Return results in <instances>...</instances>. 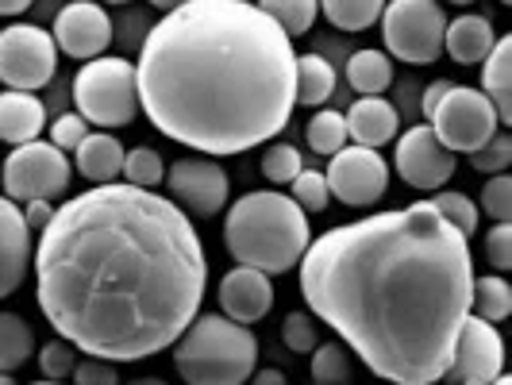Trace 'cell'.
I'll return each mask as SVG.
<instances>
[{"label": "cell", "instance_id": "cell-1", "mask_svg": "<svg viewBox=\"0 0 512 385\" xmlns=\"http://www.w3.org/2000/svg\"><path fill=\"white\" fill-rule=\"evenodd\" d=\"M35 301L58 339L104 362L174 347L201 316L208 255L193 220L162 193L93 185L54 208L35 243Z\"/></svg>", "mask_w": 512, "mask_h": 385}, {"label": "cell", "instance_id": "cell-2", "mask_svg": "<svg viewBox=\"0 0 512 385\" xmlns=\"http://www.w3.org/2000/svg\"><path fill=\"white\" fill-rule=\"evenodd\" d=\"M301 297L382 382H443L470 316L474 255L432 201L374 212L316 235Z\"/></svg>", "mask_w": 512, "mask_h": 385}, {"label": "cell", "instance_id": "cell-3", "mask_svg": "<svg viewBox=\"0 0 512 385\" xmlns=\"http://www.w3.org/2000/svg\"><path fill=\"white\" fill-rule=\"evenodd\" d=\"M139 108L201 158L282 135L297 104V51L258 4L185 0L151 24L135 62Z\"/></svg>", "mask_w": 512, "mask_h": 385}, {"label": "cell", "instance_id": "cell-4", "mask_svg": "<svg viewBox=\"0 0 512 385\" xmlns=\"http://www.w3.org/2000/svg\"><path fill=\"white\" fill-rule=\"evenodd\" d=\"M312 228L308 216L278 189L243 193L224 216V247L239 266H251L258 274L274 278L301 266Z\"/></svg>", "mask_w": 512, "mask_h": 385}, {"label": "cell", "instance_id": "cell-5", "mask_svg": "<svg viewBox=\"0 0 512 385\" xmlns=\"http://www.w3.org/2000/svg\"><path fill=\"white\" fill-rule=\"evenodd\" d=\"M174 366L185 385H243L258 366V339L228 316L205 312L174 343Z\"/></svg>", "mask_w": 512, "mask_h": 385}, {"label": "cell", "instance_id": "cell-6", "mask_svg": "<svg viewBox=\"0 0 512 385\" xmlns=\"http://www.w3.org/2000/svg\"><path fill=\"white\" fill-rule=\"evenodd\" d=\"M74 85V104L77 116L97 131L128 128L139 116V85H135V62L120 58V54H101L93 62H85Z\"/></svg>", "mask_w": 512, "mask_h": 385}, {"label": "cell", "instance_id": "cell-7", "mask_svg": "<svg viewBox=\"0 0 512 385\" xmlns=\"http://www.w3.org/2000/svg\"><path fill=\"white\" fill-rule=\"evenodd\" d=\"M0 181H4V197L12 205H31V201H51L54 205L70 193L74 166L47 139H35L24 147H12V154L4 158Z\"/></svg>", "mask_w": 512, "mask_h": 385}, {"label": "cell", "instance_id": "cell-8", "mask_svg": "<svg viewBox=\"0 0 512 385\" xmlns=\"http://www.w3.org/2000/svg\"><path fill=\"white\" fill-rule=\"evenodd\" d=\"M382 39L389 58L409 66H432L443 54L447 12L436 0H393L382 8Z\"/></svg>", "mask_w": 512, "mask_h": 385}, {"label": "cell", "instance_id": "cell-9", "mask_svg": "<svg viewBox=\"0 0 512 385\" xmlns=\"http://www.w3.org/2000/svg\"><path fill=\"white\" fill-rule=\"evenodd\" d=\"M436 131V139L451 154H474L482 151L489 139L501 131V120L493 112V104L474 89V85H451L439 108L428 116Z\"/></svg>", "mask_w": 512, "mask_h": 385}, {"label": "cell", "instance_id": "cell-10", "mask_svg": "<svg viewBox=\"0 0 512 385\" xmlns=\"http://www.w3.org/2000/svg\"><path fill=\"white\" fill-rule=\"evenodd\" d=\"M58 74V47L39 24H8L0 31V85L12 93H35Z\"/></svg>", "mask_w": 512, "mask_h": 385}, {"label": "cell", "instance_id": "cell-11", "mask_svg": "<svg viewBox=\"0 0 512 385\" xmlns=\"http://www.w3.org/2000/svg\"><path fill=\"white\" fill-rule=\"evenodd\" d=\"M166 201L185 212V216H201V220H212L216 212L228 208L231 197V181L224 174V166L216 158H201V154H185V158H174L166 166Z\"/></svg>", "mask_w": 512, "mask_h": 385}, {"label": "cell", "instance_id": "cell-12", "mask_svg": "<svg viewBox=\"0 0 512 385\" xmlns=\"http://www.w3.org/2000/svg\"><path fill=\"white\" fill-rule=\"evenodd\" d=\"M328 193L347 208H370L378 205L389 189V162L382 151H366V147H343L328 162Z\"/></svg>", "mask_w": 512, "mask_h": 385}, {"label": "cell", "instance_id": "cell-13", "mask_svg": "<svg viewBox=\"0 0 512 385\" xmlns=\"http://www.w3.org/2000/svg\"><path fill=\"white\" fill-rule=\"evenodd\" d=\"M501 374H505V339H501V332L493 324H486V320H478V316H466L443 382L493 385Z\"/></svg>", "mask_w": 512, "mask_h": 385}, {"label": "cell", "instance_id": "cell-14", "mask_svg": "<svg viewBox=\"0 0 512 385\" xmlns=\"http://www.w3.org/2000/svg\"><path fill=\"white\" fill-rule=\"evenodd\" d=\"M393 166H397L401 181L420 189V193H439L447 181L455 178V154L439 143L436 131L428 124H416L397 139Z\"/></svg>", "mask_w": 512, "mask_h": 385}, {"label": "cell", "instance_id": "cell-15", "mask_svg": "<svg viewBox=\"0 0 512 385\" xmlns=\"http://www.w3.org/2000/svg\"><path fill=\"white\" fill-rule=\"evenodd\" d=\"M54 47L66 58H77L81 66L101 58L112 47V16L93 0H77V4H62L54 16L51 31Z\"/></svg>", "mask_w": 512, "mask_h": 385}, {"label": "cell", "instance_id": "cell-16", "mask_svg": "<svg viewBox=\"0 0 512 385\" xmlns=\"http://www.w3.org/2000/svg\"><path fill=\"white\" fill-rule=\"evenodd\" d=\"M270 308H274V282L266 274L251 266H235L220 278V316H228L231 324L251 328L266 320Z\"/></svg>", "mask_w": 512, "mask_h": 385}, {"label": "cell", "instance_id": "cell-17", "mask_svg": "<svg viewBox=\"0 0 512 385\" xmlns=\"http://www.w3.org/2000/svg\"><path fill=\"white\" fill-rule=\"evenodd\" d=\"M35 235L27 228L24 208L0 197V301L12 297L24 285L31 258H35Z\"/></svg>", "mask_w": 512, "mask_h": 385}, {"label": "cell", "instance_id": "cell-18", "mask_svg": "<svg viewBox=\"0 0 512 385\" xmlns=\"http://www.w3.org/2000/svg\"><path fill=\"white\" fill-rule=\"evenodd\" d=\"M343 124H347V139H355V147L378 151L389 139H397L401 112L385 101V97H359V101L343 112Z\"/></svg>", "mask_w": 512, "mask_h": 385}, {"label": "cell", "instance_id": "cell-19", "mask_svg": "<svg viewBox=\"0 0 512 385\" xmlns=\"http://www.w3.org/2000/svg\"><path fill=\"white\" fill-rule=\"evenodd\" d=\"M47 128V108L35 93H0V143L8 147H24L35 143Z\"/></svg>", "mask_w": 512, "mask_h": 385}, {"label": "cell", "instance_id": "cell-20", "mask_svg": "<svg viewBox=\"0 0 512 385\" xmlns=\"http://www.w3.org/2000/svg\"><path fill=\"white\" fill-rule=\"evenodd\" d=\"M493 43H497V31H493V20H489V16L466 12V16L447 20L443 54H451L459 66H478V62H486V54L493 51Z\"/></svg>", "mask_w": 512, "mask_h": 385}, {"label": "cell", "instance_id": "cell-21", "mask_svg": "<svg viewBox=\"0 0 512 385\" xmlns=\"http://www.w3.org/2000/svg\"><path fill=\"white\" fill-rule=\"evenodd\" d=\"M124 143L108 131H89L85 143L74 151V166L81 170V178H89L93 185H116V178L124 174Z\"/></svg>", "mask_w": 512, "mask_h": 385}, {"label": "cell", "instance_id": "cell-22", "mask_svg": "<svg viewBox=\"0 0 512 385\" xmlns=\"http://www.w3.org/2000/svg\"><path fill=\"white\" fill-rule=\"evenodd\" d=\"M501 124H512V35H497L493 51L482 62V89H478Z\"/></svg>", "mask_w": 512, "mask_h": 385}, {"label": "cell", "instance_id": "cell-23", "mask_svg": "<svg viewBox=\"0 0 512 385\" xmlns=\"http://www.w3.org/2000/svg\"><path fill=\"white\" fill-rule=\"evenodd\" d=\"M347 85L359 93V97H385L389 85H393V58L385 51H355L347 58Z\"/></svg>", "mask_w": 512, "mask_h": 385}, {"label": "cell", "instance_id": "cell-24", "mask_svg": "<svg viewBox=\"0 0 512 385\" xmlns=\"http://www.w3.org/2000/svg\"><path fill=\"white\" fill-rule=\"evenodd\" d=\"M335 93V66L324 54H301L297 58V104L320 108Z\"/></svg>", "mask_w": 512, "mask_h": 385}, {"label": "cell", "instance_id": "cell-25", "mask_svg": "<svg viewBox=\"0 0 512 385\" xmlns=\"http://www.w3.org/2000/svg\"><path fill=\"white\" fill-rule=\"evenodd\" d=\"M470 316L486 320V324H505L512 316V285L501 274H486V278H474L470 289Z\"/></svg>", "mask_w": 512, "mask_h": 385}, {"label": "cell", "instance_id": "cell-26", "mask_svg": "<svg viewBox=\"0 0 512 385\" xmlns=\"http://www.w3.org/2000/svg\"><path fill=\"white\" fill-rule=\"evenodd\" d=\"M35 355V332L24 316L0 312V374H16Z\"/></svg>", "mask_w": 512, "mask_h": 385}, {"label": "cell", "instance_id": "cell-27", "mask_svg": "<svg viewBox=\"0 0 512 385\" xmlns=\"http://www.w3.org/2000/svg\"><path fill=\"white\" fill-rule=\"evenodd\" d=\"M308 370H312V385H351V378H355V355L339 339H328V343H320L312 351Z\"/></svg>", "mask_w": 512, "mask_h": 385}, {"label": "cell", "instance_id": "cell-28", "mask_svg": "<svg viewBox=\"0 0 512 385\" xmlns=\"http://www.w3.org/2000/svg\"><path fill=\"white\" fill-rule=\"evenodd\" d=\"M258 8L282 27V35L289 43L308 35L312 24H316V16H320V4H312V0H266V4H258Z\"/></svg>", "mask_w": 512, "mask_h": 385}, {"label": "cell", "instance_id": "cell-29", "mask_svg": "<svg viewBox=\"0 0 512 385\" xmlns=\"http://www.w3.org/2000/svg\"><path fill=\"white\" fill-rule=\"evenodd\" d=\"M382 0H324L320 12L339 31H366L382 20Z\"/></svg>", "mask_w": 512, "mask_h": 385}, {"label": "cell", "instance_id": "cell-30", "mask_svg": "<svg viewBox=\"0 0 512 385\" xmlns=\"http://www.w3.org/2000/svg\"><path fill=\"white\" fill-rule=\"evenodd\" d=\"M432 208H436L451 228L459 231L462 239H470V235L478 231L482 212H478V205H474L466 193H459V189H439V193H432Z\"/></svg>", "mask_w": 512, "mask_h": 385}, {"label": "cell", "instance_id": "cell-31", "mask_svg": "<svg viewBox=\"0 0 512 385\" xmlns=\"http://www.w3.org/2000/svg\"><path fill=\"white\" fill-rule=\"evenodd\" d=\"M308 147L316 154H339L347 147V124H343V112H332V108H320L305 128Z\"/></svg>", "mask_w": 512, "mask_h": 385}, {"label": "cell", "instance_id": "cell-32", "mask_svg": "<svg viewBox=\"0 0 512 385\" xmlns=\"http://www.w3.org/2000/svg\"><path fill=\"white\" fill-rule=\"evenodd\" d=\"M124 185H131V189H147V193H154L158 185H162V178H166V162H162V154L151 151V147H135V151L124 154Z\"/></svg>", "mask_w": 512, "mask_h": 385}, {"label": "cell", "instance_id": "cell-33", "mask_svg": "<svg viewBox=\"0 0 512 385\" xmlns=\"http://www.w3.org/2000/svg\"><path fill=\"white\" fill-rule=\"evenodd\" d=\"M305 170V158L293 143H274L262 154V174L270 185H293V178Z\"/></svg>", "mask_w": 512, "mask_h": 385}, {"label": "cell", "instance_id": "cell-34", "mask_svg": "<svg viewBox=\"0 0 512 385\" xmlns=\"http://www.w3.org/2000/svg\"><path fill=\"white\" fill-rule=\"evenodd\" d=\"M282 339L289 351L312 355L320 347V324H316V316L312 312H289L282 320Z\"/></svg>", "mask_w": 512, "mask_h": 385}, {"label": "cell", "instance_id": "cell-35", "mask_svg": "<svg viewBox=\"0 0 512 385\" xmlns=\"http://www.w3.org/2000/svg\"><path fill=\"white\" fill-rule=\"evenodd\" d=\"M77 366V351L66 343V339H51L39 347V370H43V382H58L66 385V378L74 374Z\"/></svg>", "mask_w": 512, "mask_h": 385}, {"label": "cell", "instance_id": "cell-36", "mask_svg": "<svg viewBox=\"0 0 512 385\" xmlns=\"http://www.w3.org/2000/svg\"><path fill=\"white\" fill-rule=\"evenodd\" d=\"M328 201H332V193H328V181L320 170H301L293 178V205L305 216L308 212H328Z\"/></svg>", "mask_w": 512, "mask_h": 385}, {"label": "cell", "instance_id": "cell-37", "mask_svg": "<svg viewBox=\"0 0 512 385\" xmlns=\"http://www.w3.org/2000/svg\"><path fill=\"white\" fill-rule=\"evenodd\" d=\"M493 224H512V178L509 174H493L482 185V208Z\"/></svg>", "mask_w": 512, "mask_h": 385}, {"label": "cell", "instance_id": "cell-38", "mask_svg": "<svg viewBox=\"0 0 512 385\" xmlns=\"http://www.w3.org/2000/svg\"><path fill=\"white\" fill-rule=\"evenodd\" d=\"M509 162H512V135H505V131H497L482 151L470 154V166L478 174H489V178L493 174H509Z\"/></svg>", "mask_w": 512, "mask_h": 385}, {"label": "cell", "instance_id": "cell-39", "mask_svg": "<svg viewBox=\"0 0 512 385\" xmlns=\"http://www.w3.org/2000/svg\"><path fill=\"white\" fill-rule=\"evenodd\" d=\"M85 135H89V124H85L77 112H66V116H58L51 124V139H47V143L66 154V151H77V147L85 143Z\"/></svg>", "mask_w": 512, "mask_h": 385}, {"label": "cell", "instance_id": "cell-40", "mask_svg": "<svg viewBox=\"0 0 512 385\" xmlns=\"http://www.w3.org/2000/svg\"><path fill=\"white\" fill-rule=\"evenodd\" d=\"M74 385H120V374H116V362H104V359H77L74 366Z\"/></svg>", "mask_w": 512, "mask_h": 385}, {"label": "cell", "instance_id": "cell-41", "mask_svg": "<svg viewBox=\"0 0 512 385\" xmlns=\"http://www.w3.org/2000/svg\"><path fill=\"white\" fill-rule=\"evenodd\" d=\"M486 258L493 270H512V224H493L486 231Z\"/></svg>", "mask_w": 512, "mask_h": 385}, {"label": "cell", "instance_id": "cell-42", "mask_svg": "<svg viewBox=\"0 0 512 385\" xmlns=\"http://www.w3.org/2000/svg\"><path fill=\"white\" fill-rule=\"evenodd\" d=\"M20 208H24V220H27V228H31V235L43 231L54 220L51 201H31V205H20Z\"/></svg>", "mask_w": 512, "mask_h": 385}, {"label": "cell", "instance_id": "cell-43", "mask_svg": "<svg viewBox=\"0 0 512 385\" xmlns=\"http://www.w3.org/2000/svg\"><path fill=\"white\" fill-rule=\"evenodd\" d=\"M447 89H451V81H443V77H439V81H432V85H424V97H420V108H424V116H432V112H436L439 101L447 97Z\"/></svg>", "mask_w": 512, "mask_h": 385}, {"label": "cell", "instance_id": "cell-44", "mask_svg": "<svg viewBox=\"0 0 512 385\" xmlns=\"http://www.w3.org/2000/svg\"><path fill=\"white\" fill-rule=\"evenodd\" d=\"M251 385H289L282 370H255L251 374Z\"/></svg>", "mask_w": 512, "mask_h": 385}, {"label": "cell", "instance_id": "cell-45", "mask_svg": "<svg viewBox=\"0 0 512 385\" xmlns=\"http://www.w3.org/2000/svg\"><path fill=\"white\" fill-rule=\"evenodd\" d=\"M27 0H0V16H24Z\"/></svg>", "mask_w": 512, "mask_h": 385}, {"label": "cell", "instance_id": "cell-46", "mask_svg": "<svg viewBox=\"0 0 512 385\" xmlns=\"http://www.w3.org/2000/svg\"><path fill=\"white\" fill-rule=\"evenodd\" d=\"M128 385H166L162 378H131Z\"/></svg>", "mask_w": 512, "mask_h": 385}, {"label": "cell", "instance_id": "cell-47", "mask_svg": "<svg viewBox=\"0 0 512 385\" xmlns=\"http://www.w3.org/2000/svg\"><path fill=\"white\" fill-rule=\"evenodd\" d=\"M493 385H512V378H509V374H501V378H497Z\"/></svg>", "mask_w": 512, "mask_h": 385}, {"label": "cell", "instance_id": "cell-48", "mask_svg": "<svg viewBox=\"0 0 512 385\" xmlns=\"http://www.w3.org/2000/svg\"><path fill=\"white\" fill-rule=\"evenodd\" d=\"M0 385H16V382H12V374H0Z\"/></svg>", "mask_w": 512, "mask_h": 385}, {"label": "cell", "instance_id": "cell-49", "mask_svg": "<svg viewBox=\"0 0 512 385\" xmlns=\"http://www.w3.org/2000/svg\"><path fill=\"white\" fill-rule=\"evenodd\" d=\"M31 385H58V382H31Z\"/></svg>", "mask_w": 512, "mask_h": 385}]
</instances>
